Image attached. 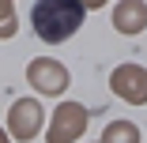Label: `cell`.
<instances>
[{"instance_id":"1","label":"cell","mask_w":147,"mask_h":143,"mask_svg":"<svg viewBox=\"0 0 147 143\" xmlns=\"http://www.w3.org/2000/svg\"><path fill=\"white\" fill-rule=\"evenodd\" d=\"M87 8L79 0H38L34 11H30V26L42 42H68L79 26H83Z\"/></svg>"},{"instance_id":"2","label":"cell","mask_w":147,"mask_h":143,"mask_svg":"<svg viewBox=\"0 0 147 143\" xmlns=\"http://www.w3.org/2000/svg\"><path fill=\"white\" fill-rule=\"evenodd\" d=\"M83 128H87V109L76 105V102H64V105H57L53 128L45 132V139L49 143H72V139L83 136Z\"/></svg>"},{"instance_id":"3","label":"cell","mask_w":147,"mask_h":143,"mask_svg":"<svg viewBox=\"0 0 147 143\" xmlns=\"http://www.w3.org/2000/svg\"><path fill=\"white\" fill-rule=\"evenodd\" d=\"M26 79H30V87L42 91V94H61V91L68 87V72H64V64L49 60V56H38V60L26 68Z\"/></svg>"},{"instance_id":"4","label":"cell","mask_w":147,"mask_h":143,"mask_svg":"<svg viewBox=\"0 0 147 143\" xmlns=\"http://www.w3.org/2000/svg\"><path fill=\"white\" fill-rule=\"evenodd\" d=\"M8 128H11V136L23 139V143L34 139L38 128H42V105H38V98H23V102H15L11 113H8Z\"/></svg>"},{"instance_id":"5","label":"cell","mask_w":147,"mask_h":143,"mask_svg":"<svg viewBox=\"0 0 147 143\" xmlns=\"http://www.w3.org/2000/svg\"><path fill=\"white\" fill-rule=\"evenodd\" d=\"M109 87L121 94L125 102H147V72L143 68H136V64H125V68H117L113 75H109Z\"/></svg>"},{"instance_id":"6","label":"cell","mask_w":147,"mask_h":143,"mask_svg":"<svg viewBox=\"0 0 147 143\" xmlns=\"http://www.w3.org/2000/svg\"><path fill=\"white\" fill-rule=\"evenodd\" d=\"M113 26H117L121 34H140L143 26H147V8L140 4V0H125V4H117Z\"/></svg>"},{"instance_id":"7","label":"cell","mask_w":147,"mask_h":143,"mask_svg":"<svg viewBox=\"0 0 147 143\" xmlns=\"http://www.w3.org/2000/svg\"><path fill=\"white\" fill-rule=\"evenodd\" d=\"M102 143H140V132H136V124H128V121H113L109 128H106V139Z\"/></svg>"},{"instance_id":"8","label":"cell","mask_w":147,"mask_h":143,"mask_svg":"<svg viewBox=\"0 0 147 143\" xmlns=\"http://www.w3.org/2000/svg\"><path fill=\"white\" fill-rule=\"evenodd\" d=\"M15 34V15L8 8V0H0V38H11Z\"/></svg>"},{"instance_id":"9","label":"cell","mask_w":147,"mask_h":143,"mask_svg":"<svg viewBox=\"0 0 147 143\" xmlns=\"http://www.w3.org/2000/svg\"><path fill=\"white\" fill-rule=\"evenodd\" d=\"M79 4H83L87 11H91V8H98V4H102V0H79Z\"/></svg>"},{"instance_id":"10","label":"cell","mask_w":147,"mask_h":143,"mask_svg":"<svg viewBox=\"0 0 147 143\" xmlns=\"http://www.w3.org/2000/svg\"><path fill=\"white\" fill-rule=\"evenodd\" d=\"M0 143H8V136H4V132H0Z\"/></svg>"}]
</instances>
